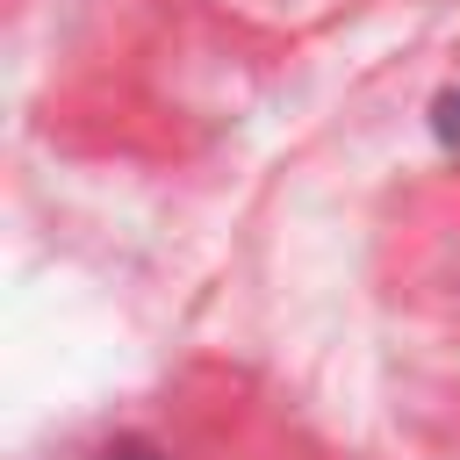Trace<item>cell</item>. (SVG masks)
<instances>
[{
	"label": "cell",
	"mask_w": 460,
	"mask_h": 460,
	"mask_svg": "<svg viewBox=\"0 0 460 460\" xmlns=\"http://www.w3.org/2000/svg\"><path fill=\"white\" fill-rule=\"evenodd\" d=\"M93 460H158L151 446H108V453H93Z\"/></svg>",
	"instance_id": "1"
}]
</instances>
